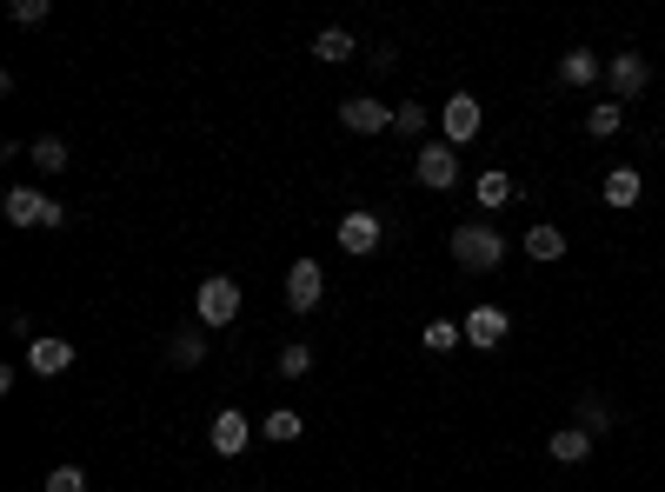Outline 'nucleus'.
<instances>
[{
    "label": "nucleus",
    "instance_id": "8",
    "mask_svg": "<svg viewBox=\"0 0 665 492\" xmlns=\"http://www.w3.org/2000/svg\"><path fill=\"white\" fill-rule=\"evenodd\" d=\"M380 240H386V227H380V213H366V207H353V213H340V247H346L353 260H366V253H380Z\"/></svg>",
    "mask_w": 665,
    "mask_h": 492
},
{
    "label": "nucleus",
    "instance_id": "6",
    "mask_svg": "<svg viewBox=\"0 0 665 492\" xmlns=\"http://www.w3.org/2000/svg\"><path fill=\"white\" fill-rule=\"evenodd\" d=\"M480 127H486V107H480L473 93H453V100L440 107V140H446V147H466Z\"/></svg>",
    "mask_w": 665,
    "mask_h": 492
},
{
    "label": "nucleus",
    "instance_id": "2",
    "mask_svg": "<svg viewBox=\"0 0 665 492\" xmlns=\"http://www.w3.org/2000/svg\"><path fill=\"white\" fill-rule=\"evenodd\" d=\"M193 320L213 333V327H233L240 320V280L233 273H213V280H200V293H193Z\"/></svg>",
    "mask_w": 665,
    "mask_h": 492
},
{
    "label": "nucleus",
    "instance_id": "17",
    "mask_svg": "<svg viewBox=\"0 0 665 492\" xmlns=\"http://www.w3.org/2000/svg\"><path fill=\"white\" fill-rule=\"evenodd\" d=\"M167 353H173V367H200V360H206V327H200V320L180 327V333L167 340Z\"/></svg>",
    "mask_w": 665,
    "mask_h": 492
},
{
    "label": "nucleus",
    "instance_id": "24",
    "mask_svg": "<svg viewBox=\"0 0 665 492\" xmlns=\"http://www.w3.org/2000/svg\"><path fill=\"white\" fill-rule=\"evenodd\" d=\"M393 127H400V133H406V140H420V133H426V127H433V113H426V107H420V100H400V107H393Z\"/></svg>",
    "mask_w": 665,
    "mask_h": 492
},
{
    "label": "nucleus",
    "instance_id": "27",
    "mask_svg": "<svg viewBox=\"0 0 665 492\" xmlns=\"http://www.w3.org/2000/svg\"><path fill=\"white\" fill-rule=\"evenodd\" d=\"M40 492H87V473H80V466H53V473L40 480Z\"/></svg>",
    "mask_w": 665,
    "mask_h": 492
},
{
    "label": "nucleus",
    "instance_id": "14",
    "mask_svg": "<svg viewBox=\"0 0 665 492\" xmlns=\"http://www.w3.org/2000/svg\"><path fill=\"white\" fill-rule=\"evenodd\" d=\"M520 253H526V260H540V267H553V260H566V233H560L553 220H540V227H526Z\"/></svg>",
    "mask_w": 665,
    "mask_h": 492
},
{
    "label": "nucleus",
    "instance_id": "10",
    "mask_svg": "<svg viewBox=\"0 0 665 492\" xmlns=\"http://www.w3.org/2000/svg\"><path fill=\"white\" fill-rule=\"evenodd\" d=\"M340 127H346V133H386V127H393V107L373 100V93H353V100H340Z\"/></svg>",
    "mask_w": 665,
    "mask_h": 492
},
{
    "label": "nucleus",
    "instance_id": "4",
    "mask_svg": "<svg viewBox=\"0 0 665 492\" xmlns=\"http://www.w3.org/2000/svg\"><path fill=\"white\" fill-rule=\"evenodd\" d=\"M413 180H420V187H433V193H446V187L460 180V147H446V140H426V147L413 153Z\"/></svg>",
    "mask_w": 665,
    "mask_h": 492
},
{
    "label": "nucleus",
    "instance_id": "5",
    "mask_svg": "<svg viewBox=\"0 0 665 492\" xmlns=\"http://www.w3.org/2000/svg\"><path fill=\"white\" fill-rule=\"evenodd\" d=\"M0 207H7V227H60L67 220V207L47 200V193H33V187H13Z\"/></svg>",
    "mask_w": 665,
    "mask_h": 492
},
{
    "label": "nucleus",
    "instance_id": "26",
    "mask_svg": "<svg viewBox=\"0 0 665 492\" xmlns=\"http://www.w3.org/2000/svg\"><path fill=\"white\" fill-rule=\"evenodd\" d=\"M573 426H586V433L599 440V433H613V406H606V400H580V413H573Z\"/></svg>",
    "mask_w": 665,
    "mask_h": 492
},
{
    "label": "nucleus",
    "instance_id": "23",
    "mask_svg": "<svg viewBox=\"0 0 665 492\" xmlns=\"http://www.w3.org/2000/svg\"><path fill=\"white\" fill-rule=\"evenodd\" d=\"M473 193H480V207L493 213V207H506V200H513V173H500V167H493V173H480V187H473Z\"/></svg>",
    "mask_w": 665,
    "mask_h": 492
},
{
    "label": "nucleus",
    "instance_id": "3",
    "mask_svg": "<svg viewBox=\"0 0 665 492\" xmlns=\"http://www.w3.org/2000/svg\"><path fill=\"white\" fill-rule=\"evenodd\" d=\"M606 87H613V100H619V107H633V100L653 87V60H646V53H633V47H626V53H613V60H606Z\"/></svg>",
    "mask_w": 665,
    "mask_h": 492
},
{
    "label": "nucleus",
    "instance_id": "28",
    "mask_svg": "<svg viewBox=\"0 0 665 492\" xmlns=\"http://www.w3.org/2000/svg\"><path fill=\"white\" fill-rule=\"evenodd\" d=\"M13 20H20V27H40V20H47V0H13Z\"/></svg>",
    "mask_w": 665,
    "mask_h": 492
},
{
    "label": "nucleus",
    "instance_id": "12",
    "mask_svg": "<svg viewBox=\"0 0 665 492\" xmlns=\"http://www.w3.org/2000/svg\"><path fill=\"white\" fill-rule=\"evenodd\" d=\"M246 440H253V420H246L240 406H220V413H213V453L233 460V453H246Z\"/></svg>",
    "mask_w": 665,
    "mask_h": 492
},
{
    "label": "nucleus",
    "instance_id": "7",
    "mask_svg": "<svg viewBox=\"0 0 665 492\" xmlns=\"http://www.w3.org/2000/svg\"><path fill=\"white\" fill-rule=\"evenodd\" d=\"M466 347H480V353H493L506 333H513V320H506V307H493V300H480V307H466Z\"/></svg>",
    "mask_w": 665,
    "mask_h": 492
},
{
    "label": "nucleus",
    "instance_id": "22",
    "mask_svg": "<svg viewBox=\"0 0 665 492\" xmlns=\"http://www.w3.org/2000/svg\"><path fill=\"white\" fill-rule=\"evenodd\" d=\"M27 153H33V167H40V173H67V140H53V133H40V140H33Z\"/></svg>",
    "mask_w": 665,
    "mask_h": 492
},
{
    "label": "nucleus",
    "instance_id": "13",
    "mask_svg": "<svg viewBox=\"0 0 665 492\" xmlns=\"http://www.w3.org/2000/svg\"><path fill=\"white\" fill-rule=\"evenodd\" d=\"M599 193H606V207H619V213H633V207L646 200V173H639V167H613Z\"/></svg>",
    "mask_w": 665,
    "mask_h": 492
},
{
    "label": "nucleus",
    "instance_id": "15",
    "mask_svg": "<svg viewBox=\"0 0 665 492\" xmlns=\"http://www.w3.org/2000/svg\"><path fill=\"white\" fill-rule=\"evenodd\" d=\"M593 446H599V440H593L586 426H560V433L546 440V453H553L560 466H586V460H593Z\"/></svg>",
    "mask_w": 665,
    "mask_h": 492
},
{
    "label": "nucleus",
    "instance_id": "16",
    "mask_svg": "<svg viewBox=\"0 0 665 492\" xmlns=\"http://www.w3.org/2000/svg\"><path fill=\"white\" fill-rule=\"evenodd\" d=\"M560 80H566V87H599V80H606V60L586 53V47H573V53H560Z\"/></svg>",
    "mask_w": 665,
    "mask_h": 492
},
{
    "label": "nucleus",
    "instance_id": "20",
    "mask_svg": "<svg viewBox=\"0 0 665 492\" xmlns=\"http://www.w3.org/2000/svg\"><path fill=\"white\" fill-rule=\"evenodd\" d=\"M426 353H453V347H466V327L460 320H426Z\"/></svg>",
    "mask_w": 665,
    "mask_h": 492
},
{
    "label": "nucleus",
    "instance_id": "1",
    "mask_svg": "<svg viewBox=\"0 0 665 492\" xmlns=\"http://www.w3.org/2000/svg\"><path fill=\"white\" fill-rule=\"evenodd\" d=\"M453 260L466 273H493V267H506V233L493 220H466V227H453Z\"/></svg>",
    "mask_w": 665,
    "mask_h": 492
},
{
    "label": "nucleus",
    "instance_id": "21",
    "mask_svg": "<svg viewBox=\"0 0 665 492\" xmlns=\"http://www.w3.org/2000/svg\"><path fill=\"white\" fill-rule=\"evenodd\" d=\"M619 127H626V107H619V100H606V107L586 113V133H593V140H613Z\"/></svg>",
    "mask_w": 665,
    "mask_h": 492
},
{
    "label": "nucleus",
    "instance_id": "11",
    "mask_svg": "<svg viewBox=\"0 0 665 492\" xmlns=\"http://www.w3.org/2000/svg\"><path fill=\"white\" fill-rule=\"evenodd\" d=\"M67 367H73V347H67V340H53V333H33V340H27V373L60 380Z\"/></svg>",
    "mask_w": 665,
    "mask_h": 492
},
{
    "label": "nucleus",
    "instance_id": "19",
    "mask_svg": "<svg viewBox=\"0 0 665 492\" xmlns=\"http://www.w3.org/2000/svg\"><path fill=\"white\" fill-rule=\"evenodd\" d=\"M260 433H266V440H273V446H293V440H300V433H306V420H300V413H293V406H273V413H266V420H260Z\"/></svg>",
    "mask_w": 665,
    "mask_h": 492
},
{
    "label": "nucleus",
    "instance_id": "18",
    "mask_svg": "<svg viewBox=\"0 0 665 492\" xmlns=\"http://www.w3.org/2000/svg\"><path fill=\"white\" fill-rule=\"evenodd\" d=\"M360 53V40L346 33V27H326L320 40H313V60H326V67H340V60H353Z\"/></svg>",
    "mask_w": 665,
    "mask_h": 492
},
{
    "label": "nucleus",
    "instance_id": "25",
    "mask_svg": "<svg viewBox=\"0 0 665 492\" xmlns=\"http://www.w3.org/2000/svg\"><path fill=\"white\" fill-rule=\"evenodd\" d=\"M306 373H313V347H306V340L280 347V380H306Z\"/></svg>",
    "mask_w": 665,
    "mask_h": 492
},
{
    "label": "nucleus",
    "instance_id": "9",
    "mask_svg": "<svg viewBox=\"0 0 665 492\" xmlns=\"http://www.w3.org/2000/svg\"><path fill=\"white\" fill-rule=\"evenodd\" d=\"M326 300V273H320V260H293L286 267V307L293 313H313Z\"/></svg>",
    "mask_w": 665,
    "mask_h": 492
}]
</instances>
